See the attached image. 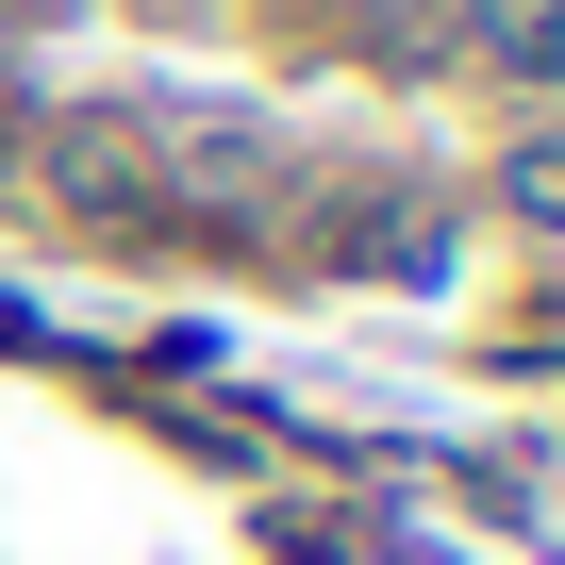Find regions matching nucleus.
I'll use <instances>...</instances> for the list:
<instances>
[{"label":"nucleus","mask_w":565,"mask_h":565,"mask_svg":"<svg viewBox=\"0 0 565 565\" xmlns=\"http://www.w3.org/2000/svg\"><path fill=\"white\" fill-rule=\"evenodd\" d=\"M482 51L499 67H565V0H482Z\"/></svg>","instance_id":"1"},{"label":"nucleus","mask_w":565,"mask_h":565,"mask_svg":"<svg viewBox=\"0 0 565 565\" xmlns=\"http://www.w3.org/2000/svg\"><path fill=\"white\" fill-rule=\"evenodd\" d=\"M515 216H548V233H565V150H515Z\"/></svg>","instance_id":"2"}]
</instances>
